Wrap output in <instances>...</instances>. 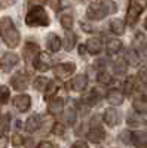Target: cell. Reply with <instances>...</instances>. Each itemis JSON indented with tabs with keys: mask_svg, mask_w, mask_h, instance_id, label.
<instances>
[{
	"mask_svg": "<svg viewBox=\"0 0 147 148\" xmlns=\"http://www.w3.org/2000/svg\"><path fill=\"white\" fill-rule=\"evenodd\" d=\"M82 101L86 104V105H89V107H94V105L98 104V101H100V96H98L97 90H91V92L85 93L82 96Z\"/></svg>",
	"mask_w": 147,
	"mask_h": 148,
	"instance_id": "cell-22",
	"label": "cell"
},
{
	"mask_svg": "<svg viewBox=\"0 0 147 148\" xmlns=\"http://www.w3.org/2000/svg\"><path fill=\"white\" fill-rule=\"evenodd\" d=\"M22 136L21 135H18V133H15L14 136H12V144H14V147H19V145H22Z\"/></svg>",
	"mask_w": 147,
	"mask_h": 148,
	"instance_id": "cell-37",
	"label": "cell"
},
{
	"mask_svg": "<svg viewBox=\"0 0 147 148\" xmlns=\"http://www.w3.org/2000/svg\"><path fill=\"white\" fill-rule=\"evenodd\" d=\"M8 123H9V116H6V117H3V119H0V138L3 136L5 130L8 129Z\"/></svg>",
	"mask_w": 147,
	"mask_h": 148,
	"instance_id": "cell-35",
	"label": "cell"
},
{
	"mask_svg": "<svg viewBox=\"0 0 147 148\" xmlns=\"http://www.w3.org/2000/svg\"><path fill=\"white\" fill-rule=\"evenodd\" d=\"M45 3H46V0H30L31 8H42Z\"/></svg>",
	"mask_w": 147,
	"mask_h": 148,
	"instance_id": "cell-38",
	"label": "cell"
},
{
	"mask_svg": "<svg viewBox=\"0 0 147 148\" xmlns=\"http://www.w3.org/2000/svg\"><path fill=\"white\" fill-rule=\"evenodd\" d=\"M144 27H146V30H147V19H146V22H144Z\"/></svg>",
	"mask_w": 147,
	"mask_h": 148,
	"instance_id": "cell-47",
	"label": "cell"
},
{
	"mask_svg": "<svg viewBox=\"0 0 147 148\" xmlns=\"http://www.w3.org/2000/svg\"><path fill=\"white\" fill-rule=\"evenodd\" d=\"M110 30H112V33L116 34V36H122L125 33V21L113 19L112 22H110Z\"/></svg>",
	"mask_w": 147,
	"mask_h": 148,
	"instance_id": "cell-21",
	"label": "cell"
},
{
	"mask_svg": "<svg viewBox=\"0 0 147 148\" xmlns=\"http://www.w3.org/2000/svg\"><path fill=\"white\" fill-rule=\"evenodd\" d=\"M134 89H135V77L131 76V77H128L126 82H125V93L129 95V93L134 92Z\"/></svg>",
	"mask_w": 147,
	"mask_h": 148,
	"instance_id": "cell-32",
	"label": "cell"
},
{
	"mask_svg": "<svg viewBox=\"0 0 147 148\" xmlns=\"http://www.w3.org/2000/svg\"><path fill=\"white\" fill-rule=\"evenodd\" d=\"M128 123H129L131 126H138V120H135L132 116H129V117H128Z\"/></svg>",
	"mask_w": 147,
	"mask_h": 148,
	"instance_id": "cell-42",
	"label": "cell"
},
{
	"mask_svg": "<svg viewBox=\"0 0 147 148\" xmlns=\"http://www.w3.org/2000/svg\"><path fill=\"white\" fill-rule=\"evenodd\" d=\"M22 53H24V61H26V64L27 65H34L36 59H37V56L40 53V49L36 43H27Z\"/></svg>",
	"mask_w": 147,
	"mask_h": 148,
	"instance_id": "cell-5",
	"label": "cell"
},
{
	"mask_svg": "<svg viewBox=\"0 0 147 148\" xmlns=\"http://www.w3.org/2000/svg\"><path fill=\"white\" fill-rule=\"evenodd\" d=\"M113 71L115 74H126V62L124 59H117L113 64Z\"/></svg>",
	"mask_w": 147,
	"mask_h": 148,
	"instance_id": "cell-29",
	"label": "cell"
},
{
	"mask_svg": "<svg viewBox=\"0 0 147 148\" xmlns=\"http://www.w3.org/2000/svg\"><path fill=\"white\" fill-rule=\"evenodd\" d=\"M120 141L124 142V144H131V141H132V133H131L129 130L120 132Z\"/></svg>",
	"mask_w": 147,
	"mask_h": 148,
	"instance_id": "cell-34",
	"label": "cell"
},
{
	"mask_svg": "<svg viewBox=\"0 0 147 148\" xmlns=\"http://www.w3.org/2000/svg\"><path fill=\"white\" fill-rule=\"evenodd\" d=\"M97 80L103 83V84H108L110 82H112V77H110V74L106 73V71H100L98 73V76H97Z\"/></svg>",
	"mask_w": 147,
	"mask_h": 148,
	"instance_id": "cell-33",
	"label": "cell"
},
{
	"mask_svg": "<svg viewBox=\"0 0 147 148\" xmlns=\"http://www.w3.org/2000/svg\"><path fill=\"white\" fill-rule=\"evenodd\" d=\"M122 49V42L119 39H110L107 42V52L108 53H117L119 51Z\"/></svg>",
	"mask_w": 147,
	"mask_h": 148,
	"instance_id": "cell-25",
	"label": "cell"
},
{
	"mask_svg": "<svg viewBox=\"0 0 147 148\" xmlns=\"http://www.w3.org/2000/svg\"><path fill=\"white\" fill-rule=\"evenodd\" d=\"M26 24L28 27H46L49 25V16L43 8H31L26 16Z\"/></svg>",
	"mask_w": 147,
	"mask_h": 148,
	"instance_id": "cell-3",
	"label": "cell"
},
{
	"mask_svg": "<svg viewBox=\"0 0 147 148\" xmlns=\"http://www.w3.org/2000/svg\"><path fill=\"white\" fill-rule=\"evenodd\" d=\"M71 148H88V144L86 142H85V141H76L75 144H73L71 145Z\"/></svg>",
	"mask_w": 147,
	"mask_h": 148,
	"instance_id": "cell-39",
	"label": "cell"
},
{
	"mask_svg": "<svg viewBox=\"0 0 147 148\" xmlns=\"http://www.w3.org/2000/svg\"><path fill=\"white\" fill-rule=\"evenodd\" d=\"M63 110H64V101L61 98H54V99L49 101L48 111L51 114H59V113H63Z\"/></svg>",
	"mask_w": 147,
	"mask_h": 148,
	"instance_id": "cell-17",
	"label": "cell"
},
{
	"mask_svg": "<svg viewBox=\"0 0 147 148\" xmlns=\"http://www.w3.org/2000/svg\"><path fill=\"white\" fill-rule=\"evenodd\" d=\"M88 86V77L85 74H79V76L73 77L70 82V89L71 90H76V92H82L86 89Z\"/></svg>",
	"mask_w": 147,
	"mask_h": 148,
	"instance_id": "cell-11",
	"label": "cell"
},
{
	"mask_svg": "<svg viewBox=\"0 0 147 148\" xmlns=\"http://www.w3.org/2000/svg\"><path fill=\"white\" fill-rule=\"evenodd\" d=\"M125 62L131 67H138L140 64V56L138 53L134 51V49H128V51H125Z\"/></svg>",
	"mask_w": 147,
	"mask_h": 148,
	"instance_id": "cell-20",
	"label": "cell"
},
{
	"mask_svg": "<svg viewBox=\"0 0 147 148\" xmlns=\"http://www.w3.org/2000/svg\"><path fill=\"white\" fill-rule=\"evenodd\" d=\"M132 108L137 114H147V101L146 99H135L132 102Z\"/></svg>",
	"mask_w": 147,
	"mask_h": 148,
	"instance_id": "cell-26",
	"label": "cell"
},
{
	"mask_svg": "<svg viewBox=\"0 0 147 148\" xmlns=\"http://www.w3.org/2000/svg\"><path fill=\"white\" fill-rule=\"evenodd\" d=\"M40 116H37V114H34V116H31V117H28V120L26 121V130L27 132H36L39 127H40Z\"/></svg>",
	"mask_w": 147,
	"mask_h": 148,
	"instance_id": "cell-19",
	"label": "cell"
},
{
	"mask_svg": "<svg viewBox=\"0 0 147 148\" xmlns=\"http://www.w3.org/2000/svg\"><path fill=\"white\" fill-rule=\"evenodd\" d=\"M46 45H48V49H49L51 52H58L59 49H61V46H63V40H61L57 34L51 33V34L48 36Z\"/></svg>",
	"mask_w": 147,
	"mask_h": 148,
	"instance_id": "cell-16",
	"label": "cell"
},
{
	"mask_svg": "<svg viewBox=\"0 0 147 148\" xmlns=\"http://www.w3.org/2000/svg\"><path fill=\"white\" fill-rule=\"evenodd\" d=\"M28 83H30V80L24 73H17L10 79V84L15 90H26L28 88Z\"/></svg>",
	"mask_w": 147,
	"mask_h": 148,
	"instance_id": "cell-8",
	"label": "cell"
},
{
	"mask_svg": "<svg viewBox=\"0 0 147 148\" xmlns=\"http://www.w3.org/2000/svg\"><path fill=\"white\" fill-rule=\"evenodd\" d=\"M86 136H88V141L92 142V144H100L104 138H106V132L101 129V127H92L88 130L86 133Z\"/></svg>",
	"mask_w": 147,
	"mask_h": 148,
	"instance_id": "cell-14",
	"label": "cell"
},
{
	"mask_svg": "<svg viewBox=\"0 0 147 148\" xmlns=\"http://www.w3.org/2000/svg\"><path fill=\"white\" fill-rule=\"evenodd\" d=\"M144 6H146V0H129V6L126 10V24L128 25H134L138 21V16L143 14Z\"/></svg>",
	"mask_w": 147,
	"mask_h": 148,
	"instance_id": "cell-4",
	"label": "cell"
},
{
	"mask_svg": "<svg viewBox=\"0 0 147 148\" xmlns=\"http://www.w3.org/2000/svg\"><path fill=\"white\" fill-rule=\"evenodd\" d=\"M6 145H8V138L2 136L0 138V148H6Z\"/></svg>",
	"mask_w": 147,
	"mask_h": 148,
	"instance_id": "cell-44",
	"label": "cell"
},
{
	"mask_svg": "<svg viewBox=\"0 0 147 148\" xmlns=\"http://www.w3.org/2000/svg\"><path fill=\"white\" fill-rule=\"evenodd\" d=\"M14 3V0H0V9H3V8H8L9 5Z\"/></svg>",
	"mask_w": 147,
	"mask_h": 148,
	"instance_id": "cell-41",
	"label": "cell"
},
{
	"mask_svg": "<svg viewBox=\"0 0 147 148\" xmlns=\"http://www.w3.org/2000/svg\"><path fill=\"white\" fill-rule=\"evenodd\" d=\"M63 0H52V8L55 9V10H59L61 8H63Z\"/></svg>",
	"mask_w": 147,
	"mask_h": 148,
	"instance_id": "cell-40",
	"label": "cell"
},
{
	"mask_svg": "<svg viewBox=\"0 0 147 148\" xmlns=\"http://www.w3.org/2000/svg\"><path fill=\"white\" fill-rule=\"evenodd\" d=\"M10 98V92L6 86L0 84V104H6Z\"/></svg>",
	"mask_w": 147,
	"mask_h": 148,
	"instance_id": "cell-31",
	"label": "cell"
},
{
	"mask_svg": "<svg viewBox=\"0 0 147 148\" xmlns=\"http://www.w3.org/2000/svg\"><path fill=\"white\" fill-rule=\"evenodd\" d=\"M135 147H144L147 144V133L146 132H134L132 133V141H131Z\"/></svg>",
	"mask_w": 147,
	"mask_h": 148,
	"instance_id": "cell-23",
	"label": "cell"
},
{
	"mask_svg": "<svg viewBox=\"0 0 147 148\" xmlns=\"http://www.w3.org/2000/svg\"><path fill=\"white\" fill-rule=\"evenodd\" d=\"M83 2H88V0H83Z\"/></svg>",
	"mask_w": 147,
	"mask_h": 148,
	"instance_id": "cell-48",
	"label": "cell"
},
{
	"mask_svg": "<svg viewBox=\"0 0 147 148\" xmlns=\"http://www.w3.org/2000/svg\"><path fill=\"white\" fill-rule=\"evenodd\" d=\"M37 148H54V147H52L51 142H40V144L37 145Z\"/></svg>",
	"mask_w": 147,
	"mask_h": 148,
	"instance_id": "cell-43",
	"label": "cell"
},
{
	"mask_svg": "<svg viewBox=\"0 0 147 148\" xmlns=\"http://www.w3.org/2000/svg\"><path fill=\"white\" fill-rule=\"evenodd\" d=\"M79 52H80V55H85V52H86V46L80 45V46H79Z\"/></svg>",
	"mask_w": 147,
	"mask_h": 148,
	"instance_id": "cell-45",
	"label": "cell"
},
{
	"mask_svg": "<svg viewBox=\"0 0 147 148\" xmlns=\"http://www.w3.org/2000/svg\"><path fill=\"white\" fill-rule=\"evenodd\" d=\"M59 22H61V25H63V28H66V31H68L73 27V16L70 14H64V15H61Z\"/></svg>",
	"mask_w": 147,
	"mask_h": 148,
	"instance_id": "cell-28",
	"label": "cell"
},
{
	"mask_svg": "<svg viewBox=\"0 0 147 148\" xmlns=\"http://www.w3.org/2000/svg\"><path fill=\"white\" fill-rule=\"evenodd\" d=\"M57 92H58V84L55 82H49V84L46 86V89H45V99H48V101L54 99Z\"/></svg>",
	"mask_w": 147,
	"mask_h": 148,
	"instance_id": "cell-24",
	"label": "cell"
},
{
	"mask_svg": "<svg viewBox=\"0 0 147 148\" xmlns=\"http://www.w3.org/2000/svg\"><path fill=\"white\" fill-rule=\"evenodd\" d=\"M146 126H147V121H146Z\"/></svg>",
	"mask_w": 147,
	"mask_h": 148,
	"instance_id": "cell-49",
	"label": "cell"
},
{
	"mask_svg": "<svg viewBox=\"0 0 147 148\" xmlns=\"http://www.w3.org/2000/svg\"><path fill=\"white\" fill-rule=\"evenodd\" d=\"M141 93H143V95L147 98V84H144L143 88H141Z\"/></svg>",
	"mask_w": 147,
	"mask_h": 148,
	"instance_id": "cell-46",
	"label": "cell"
},
{
	"mask_svg": "<svg viewBox=\"0 0 147 148\" xmlns=\"http://www.w3.org/2000/svg\"><path fill=\"white\" fill-rule=\"evenodd\" d=\"M76 42H77V36L73 33L71 30L66 31V36H64V40H63V45H64V49L68 52L71 51L73 47L76 46Z\"/></svg>",
	"mask_w": 147,
	"mask_h": 148,
	"instance_id": "cell-18",
	"label": "cell"
},
{
	"mask_svg": "<svg viewBox=\"0 0 147 148\" xmlns=\"http://www.w3.org/2000/svg\"><path fill=\"white\" fill-rule=\"evenodd\" d=\"M0 34L3 37V42L6 43L8 47L14 49L19 45V31L17 30L14 21H12L9 16H5L0 21Z\"/></svg>",
	"mask_w": 147,
	"mask_h": 148,
	"instance_id": "cell-1",
	"label": "cell"
},
{
	"mask_svg": "<svg viewBox=\"0 0 147 148\" xmlns=\"http://www.w3.org/2000/svg\"><path fill=\"white\" fill-rule=\"evenodd\" d=\"M14 105L18 111H21V113H26V111L31 107V98L28 95H18L15 96L14 99Z\"/></svg>",
	"mask_w": 147,
	"mask_h": 148,
	"instance_id": "cell-12",
	"label": "cell"
},
{
	"mask_svg": "<svg viewBox=\"0 0 147 148\" xmlns=\"http://www.w3.org/2000/svg\"><path fill=\"white\" fill-rule=\"evenodd\" d=\"M75 70H76V65L73 62H61L54 67V74L58 79H66L70 74L75 73Z\"/></svg>",
	"mask_w": 147,
	"mask_h": 148,
	"instance_id": "cell-6",
	"label": "cell"
},
{
	"mask_svg": "<svg viewBox=\"0 0 147 148\" xmlns=\"http://www.w3.org/2000/svg\"><path fill=\"white\" fill-rule=\"evenodd\" d=\"M103 119H104V123L108 125L110 127H115V126H117L120 123V116H119V113L115 108H107L104 111V117Z\"/></svg>",
	"mask_w": 147,
	"mask_h": 148,
	"instance_id": "cell-9",
	"label": "cell"
},
{
	"mask_svg": "<svg viewBox=\"0 0 147 148\" xmlns=\"http://www.w3.org/2000/svg\"><path fill=\"white\" fill-rule=\"evenodd\" d=\"M116 10L117 8L112 2H92L86 9V15L89 19L98 21V19L106 18L108 14H115Z\"/></svg>",
	"mask_w": 147,
	"mask_h": 148,
	"instance_id": "cell-2",
	"label": "cell"
},
{
	"mask_svg": "<svg viewBox=\"0 0 147 148\" xmlns=\"http://www.w3.org/2000/svg\"><path fill=\"white\" fill-rule=\"evenodd\" d=\"M86 51L91 53V55H98L101 51H103V43L100 39H95V37H92V39H88L86 40Z\"/></svg>",
	"mask_w": 147,
	"mask_h": 148,
	"instance_id": "cell-15",
	"label": "cell"
},
{
	"mask_svg": "<svg viewBox=\"0 0 147 148\" xmlns=\"http://www.w3.org/2000/svg\"><path fill=\"white\" fill-rule=\"evenodd\" d=\"M34 67H36V70L40 71V73L48 71L49 68L52 67V58H51V55L46 53V52H40L37 59H36V62H34Z\"/></svg>",
	"mask_w": 147,
	"mask_h": 148,
	"instance_id": "cell-7",
	"label": "cell"
},
{
	"mask_svg": "<svg viewBox=\"0 0 147 148\" xmlns=\"http://www.w3.org/2000/svg\"><path fill=\"white\" fill-rule=\"evenodd\" d=\"M106 98H107V101L112 105H120L122 102H124V99H125V93L122 90H119V89H110L107 92Z\"/></svg>",
	"mask_w": 147,
	"mask_h": 148,
	"instance_id": "cell-13",
	"label": "cell"
},
{
	"mask_svg": "<svg viewBox=\"0 0 147 148\" xmlns=\"http://www.w3.org/2000/svg\"><path fill=\"white\" fill-rule=\"evenodd\" d=\"M138 77H140V80H141L144 84H147V67L140 68V71H138Z\"/></svg>",
	"mask_w": 147,
	"mask_h": 148,
	"instance_id": "cell-36",
	"label": "cell"
},
{
	"mask_svg": "<svg viewBox=\"0 0 147 148\" xmlns=\"http://www.w3.org/2000/svg\"><path fill=\"white\" fill-rule=\"evenodd\" d=\"M18 61H19V58H18L17 53L8 52V53L3 55L2 61H0V64H2V68H3L5 71H10L12 68H14V67L18 64Z\"/></svg>",
	"mask_w": 147,
	"mask_h": 148,
	"instance_id": "cell-10",
	"label": "cell"
},
{
	"mask_svg": "<svg viewBox=\"0 0 147 148\" xmlns=\"http://www.w3.org/2000/svg\"><path fill=\"white\" fill-rule=\"evenodd\" d=\"M76 117H77L76 111L73 108H68L67 113L64 114V123L67 126H73V125H75V121H76Z\"/></svg>",
	"mask_w": 147,
	"mask_h": 148,
	"instance_id": "cell-27",
	"label": "cell"
},
{
	"mask_svg": "<svg viewBox=\"0 0 147 148\" xmlns=\"http://www.w3.org/2000/svg\"><path fill=\"white\" fill-rule=\"evenodd\" d=\"M48 84H49V82H48L46 77H37L34 80V83H33L34 89H37V90H45Z\"/></svg>",
	"mask_w": 147,
	"mask_h": 148,
	"instance_id": "cell-30",
	"label": "cell"
}]
</instances>
